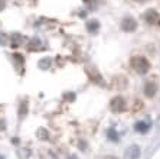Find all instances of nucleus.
<instances>
[{
	"label": "nucleus",
	"instance_id": "obj_1",
	"mask_svg": "<svg viewBox=\"0 0 160 159\" xmlns=\"http://www.w3.org/2000/svg\"><path fill=\"white\" fill-rule=\"evenodd\" d=\"M131 67H133V70L136 71L137 74L144 75L146 72L150 70V62L144 58V56L136 55V56L131 58Z\"/></svg>",
	"mask_w": 160,
	"mask_h": 159
},
{
	"label": "nucleus",
	"instance_id": "obj_2",
	"mask_svg": "<svg viewBox=\"0 0 160 159\" xmlns=\"http://www.w3.org/2000/svg\"><path fill=\"white\" fill-rule=\"evenodd\" d=\"M121 29L126 30V32H133V30L137 29V22L130 16H126L121 20Z\"/></svg>",
	"mask_w": 160,
	"mask_h": 159
},
{
	"label": "nucleus",
	"instance_id": "obj_3",
	"mask_svg": "<svg viewBox=\"0 0 160 159\" xmlns=\"http://www.w3.org/2000/svg\"><path fill=\"white\" fill-rule=\"evenodd\" d=\"M140 158V148L137 145H131L124 152V159H138Z\"/></svg>",
	"mask_w": 160,
	"mask_h": 159
},
{
	"label": "nucleus",
	"instance_id": "obj_4",
	"mask_svg": "<svg viewBox=\"0 0 160 159\" xmlns=\"http://www.w3.org/2000/svg\"><path fill=\"white\" fill-rule=\"evenodd\" d=\"M110 106H111V110L116 111V113H118V111H123L124 107H126V103H124L123 97H114L111 100V103H110Z\"/></svg>",
	"mask_w": 160,
	"mask_h": 159
},
{
	"label": "nucleus",
	"instance_id": "obj_5",
	"mask_svg": "<svg viewBox=\"0 0 160 159\" xmlns=\"http://www.w3.org/2000/svg\"><path fill=\"white\" fill-rule=\"evenodd\" d=\"M150 127H152V123L150 122H138V123H136V126H134V129L137 130V132H140V133L149 132Z\"/></svg>",
	"mask_w": 160,
	"mask_h": 159
},
{
	"label": "nucleus",
	"instance_id": "obj_6",
	"mask_svg": "<svg viewBox=\"0 0 160 159\" xmlns=\"http://www.w3.org/2000/svg\"><path fill=\"white\" fill-rule=\"evenodd\" d=\"M156 91H157L156 84H153V82H149V84H146V87H144V94H146L147 97H150V98H152V97L156 94Z\"/></svg>",
	"mask_w": 160,
	"mask_h": 159
},
{
	"label": "nucleus",
	"instance_id": "obj_7",
	"mask_svg": "<svg viewBox=\"0 0 160 159\" xmlns=\"http://www.w3.org/2000/svg\"><path fill=\"white\" fill-rule=\"evenodd\" d=\"M87 28H88V30L91 34H95L98 30V28H100V23H98L97 20H89V22L87 23Z\"/></svg>",
	"mask_w": 160,
	"mask_h": 159
},
{
	"label": "nucleus",
	"instance_id": "obj_8",
	"mask_svg": "<svg viewBox=\"0 0 160 159\" xmlns=\"http://www.w3.org/2000/svg\"><path fill=\"white\" fill-rule=\"evenodd\" d=\"M146 19H147L150 23H154L157 20V13L154 10H149L146 13Z\"/></svg>",
	"mask_w": 160,
	"mask_h": 159
},
{
	"label": "nucleus",
	"instance_id": "obj_9",
	"mask_svg": "<svg viewBox=\"0 0 160 159\" xmlns=\"http://www.w3.org/2000/svg\"><path fill=\"white\" fill-rule=\"evenodd\" d=\"M108 137H110V139H112V140L114 142H117L118 140V136H117V133H116V130H108Z\"/></svg>",
	"mask_w": 160,
	"mask_h": 159
},
{
	"label": "nucleus",
	"instance_id": "obj_10",
	"mask_svg": "<svg viewBox=\"0 0 160 159\" xmlns=\"http://www.w3.org/2000/svg\"><path fill=\"white\" fill-rule=\"evenodd\" d=\"M39 46H41V42L38 41V39H33V45H29V49H32V51H36Z\"/></svg>",
	"mask_w": 160,
	"mask_h": 159
},
{
	"label": "nucleus",
	"instance_id": "obj_11",
	"mask_svg": "<svg viewBox=\"0 0 160 159\" xmlns=\"http://www.w3.org/2000/svg\"><path fill=\"white\" fill-rule=\"evenodd\" d=\"M68 159H78V158H77V156H69Z\"/></svg>",
	"mask_w": 160,
	"mask_h": 159
},
{
	"label": "nucleus",
	"instance_id": "obj_12",
	"mask_svg": "<svg viewBox=\"0 0 160 159\" xmlns=\"http://www.w3.org/2000/svg\"><path fill=\"white\" fill-rule=\"evenodd\" d=\"M105 159H117V158H114V156H108V158H105Z\"/></svg>",
	"mask_w": 160,
	"mask_h": 159
},
{
	"label": "nucleus",
	"instance_id": "obj_13",
	"mask_svg": "<svg viewBox=\"0 0 160 159\" xmlns=\"http://www.w3.org/2000/svg\"><path fill=\"white\" fill-rule=\"evenodd\" d=\"M136 2H144V0H136Z\"/></svg>",
	"mask_w": 160,
	"mask_h": 159
}]
</instances>
